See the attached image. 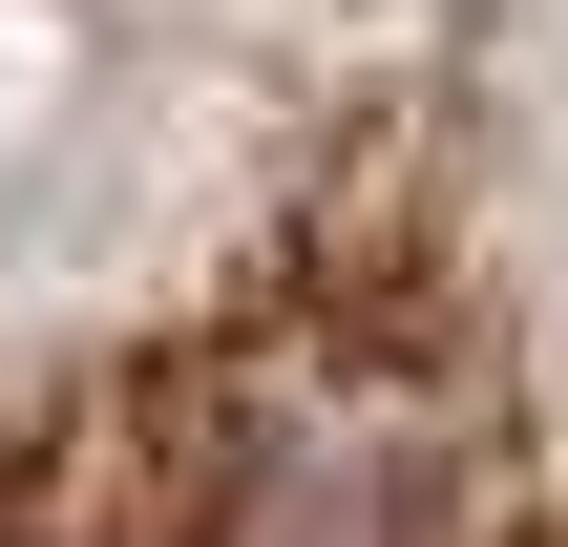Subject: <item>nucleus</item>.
<instances>
[{
	"mask_svg": "<svg viewBox=\"0 0 568 547\" xmlns=\"http://www.w3.org/2000/svg\"><path fill=\"white\" fill-rule=\"evenodd\" d=\"M0 547H568V0H0Z\"/></svg>",
	"mask_w": 568,
	"mask_h": 547,
	"instance_id": "f257e3e1",
	"label": "nucleus"
}]
</instances>
